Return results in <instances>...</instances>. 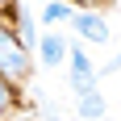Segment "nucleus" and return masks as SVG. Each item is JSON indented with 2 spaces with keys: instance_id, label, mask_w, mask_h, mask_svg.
<instances>
[{
  "instance_id": "1",
  "label": "nucleus",
  "mask_w": 121,
  "mask_h": 121,
  "mask_svg": "<svg viewBox=\"0 0 121 121\" xmlns=\"http://www.w3.org/2000/svg\"><path fill=\"white\" fill-rule=\"evenodd\" d=\"M0 67H4V79H9V84H17V79L29 75V50H25V42L13 34V29L0 34Z\"/></svg>"
},
{
  "instance_id": "2",
  "label": "nucleus",
  "mask_w": 121,
  "mask_h": 121,
  "mask_svg": "<svg viewBox=\"0 0 121 121\" xmlns=\"http://www.w3.org/2000/svg\"><path fill=\"white\" fill-rule=\"evenodd\" d=\"M71 92L79 100L96 92V67H92V59H88L84 46H71Z\"/></svg>"
},
{
  "instance_id": "3",
  "label": "nucleus",
  "mask_w": 121,
  "mask_h": 121,
  "mask_svg": "<svg viewBox=\"0 0 121 121\" xmlns=\"http://www.w3.org/2000/svg\"><path fill=\"white\" fill-rule=\"evenodd\" d=\"M38 54H42V63H46V67L71 63V46H67V38H63V34H42V42H38Z\"/></svg>"
},
{
  "instance_id": "4",
  "label": "nucleus",
  "mask_w": 121,
  "mask_h": 121,
  "mask_svg": "<svg viewBox=\"0 0 121 121\" xmlns=\"http://www.w3.org/2000/svg\"><path fill=\"white\" fill-rule=\"evenodd\" d=\"M71 25H75V34L88 38V42H109V25H104L100 13H75Z\"/></svg>"
},
{
  "instance_id": "5",
  "label": "nucleus",
  "mask_w": 121,
  "mask_h": 121,
  "mask_svg": "<svg viewBox=\"0 0 121 121\" xmlns=\"http://www.w3.org/2000/svg\"><path fill=\"white\" fill-rule=\"evenodd\" d=\"M75 13H71V4H67V0H46V4H42V21L46 25H59V21H71Z\"/></svg>"
},
{
  "instance_id": "6",
  "label": "nucleus",
  "mask_w": 121,
  "mask_h": 121,
  "mask_svg": "<svg viewBox=\"0 0 121 121\" xmlns=\"http://www.w3.org/2000/svg\"><path fill=\"white\" fill-rule=\"evenodd\" d=\"M79 121H104V96L92 92V96L79 100Z\"/></svg>"
},
{
  "instance_id": "7",
  "label": "nucleus",
  "mask_w": 121,
  "mask_h": 121,
  "mask_svg": "<svg viewBox=\"0 0 121 121\" xmlns=\"http://www.w3.org/2000/svg\"><path fill=\"white\" fill-rule=\"evenodd\" d=\"M17 38H21L25 46H38V42H42V38H34V21L21 17V9H17Z\"/></svg>"
},
{
  "instance_id": "8",
  "label": "nucleus",
  "mask_w": 121,
  "mask_h": 121,
  "mask_svg": "<svg viewBox=\"0 0 121 121\" xmlns=\"http://www.w3.org/2000/svg\"><path fill=\"white\" fill-rule=\"evenodd\" d=\"M29 121H34V117H29Z\"/></svg>"
}]
</instances>
